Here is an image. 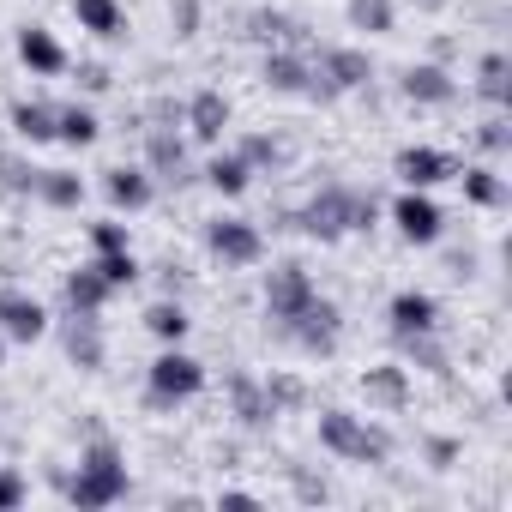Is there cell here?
<instances>
[{"label": "cell", "instance_id": "cell-1", "mask_svg": "<svg viewBox=\"0 0 512 512\" xmlns=\"http://www.w3.org/2000/svg\"><path fill=\"white\" fill-rule=\"evenodd\" d=\"M127 488H133V482H127V458H121V446H115L109 434H91V446L79 452V470L61 482L67 506H85V512L127 500Z\"/></svg>", "mask_w": 512, "mask_h": 512}, {"label": "cell", "instance_id": "cell-2", "mask_svg": "<svg viewBox=\"0 0 512 512\" xmlns=\"http://www.w3.org/2000/svg\"><path fill=\"white\" fill-rule=\"evenodd\" d=\"M374 217H380L374 193H356V187H344V181H326V187L296 211V229L314 235V241H344L350 229H374Z\"/></svg>", "mask_w": 512, "mask_h": 512}, {"label": "cell", "instance_id": "cell-3", "mask_svg": "<svg viewBox=\"0 0 512 512\" xmlns=\"http://www.w3.org/2000/svg\"><path fill=\"white\" fill-rule=\"evenodd\" d=\"M320 446L344 464H386L392 458V434L374 422V416H356V410H320Z\"/></svg>", "mask_w": 512, "mask_h": 512}, {"label": "cell", "instance_id": "cell-4", "mask_svg": "<svg viewBox=\"0 0 512 512\" xmlns=\"http://www.w3.org/2000/svg\"><path fill=\"white\" fill-rule=\"evenodd\" d=\"M199 392H205V362L187 356L181 344H163V350L151 356V368H145V398H151L157 410H175V404H187V398H199Z\"/></svg>", "mask_w": 512, "mask_h": 512}, {"label": "cell", "instance_id": "cell-5", "mask_svg": "<svg viewBox=\"0 0 512 512\" xmlns=\"http://www.w3.org/2000/svg\"><path fill=\"white\" fill-rule=\"evenodd\" d=\"M314 296H320V284H314V272H308L302 260H284V266H272V272H266V320H272L278 332H284V326L314 302Z\"/></svg>", "mask_w": 512, "mask_h": 512}, {"label": "cell", "instance_id": "cell-6", "mask_svg": "<svg viewBox=\"0 0 512 512\" xmlns=\"http://www.w3.org/2000/svg\"><path fill=\"white\" fill-rule=\"evenodd\" d=\"M205 253L223 260V266H260L266 260V235L247 217H211L205 223Z\"/></svg>", "mask_w": 512, "mask_h": 512}, {"label": "cell", "instance_id": "cell-7", "mask_svg": "<svg viewBox=\"0 0 512 512\" xmlns=\"http://www.w3.org/2000/svg\"><path fill=\"white\" fill-rule=\"evenodd\" d=\"M278 338H290L302 356H332L338 350V338H344V320H338V302H326V296H314Z\"/></svg>", "mask_w": 512, "mask_h": 512}, {"label": "cell", "instance_id": "cell-8", "mask_svg": "<svg viewBox=\"0 0 512 512\" xmlns=\"http://www.w3.org/2000/svg\"><path fill=\"white\" fill-rule=\"evenodd\" d=\"M0 338L7 344H43L49 338V308L19 284H0Z\"/></svg>", "mask_w": 512, "mask_h": 512}, {"label": "cell", "instance_id": "cell-9", "mask_svg": "<svg viewBox=\"0 0 512 512\" xmlns=\"http://www.w3.org/2000/svg\"><path fill=\"white\" fill-rule=\"evenodd\" d=\"M314 73H320V97H344V91H362L374 79V61H368V49L338 43V49L314 55Z\"/></svg>", "mask_w": 512, "mask_h": 512}, {"label": "cell", "instance_id": "cell-10", "mask_svg": "<svg viewBox=\"0 0 512 512\" xmlns=\"http://www.w3.org/2000/svg\"><path fill=\"white\" fill-rule=\"evenodd\" d=\"M392 223H398V235H404L410 247H434L440 229H446V211H440L422 187H404V193L392 199Z\"/></svg>", "mask_w": 512, "mask_h": 512}, {"label": "cell", "instance_id": "cell-11", "mask_svg": "<svg viewBox=\"0 0 512 512\" xmlns=\"http://www.w3.org/2000/svg\"><path fill=\"white\" fill-rule=\"evenodd\" d=\"M392 175L404 181V187H440V181H458V163L440 151V145H398V157H392Z\"/></svg>", "mask_w": 512, "mask_h": 512}, {"label": "cell", "instance_id": "cell-12", "mask_svg": "<svg viewBox=\"0 0 512 512\" xmlns=\"http://www.w3.org/2000/svg\"><path fill=\"white\" fill-rule=\"evenodd\" d=\"M260 79L278 91V97H320V73H314V55H296V49H272Z\"/></svg>", "mask_w": 512, "mask_h": 512}, {"label": "cell", "instance_id": "cell-13", "mask_svg": "<svg viewBox=\"0 0 512 512\" xmlns=\"http://www.w3.org/2000/svg\"><path fill=\"white\" fill-rule=\"evenodd\" d=\"M362 398H368V410H386V416H398V410L416 398V386H410V368H404V362H380V368H368V374H362Z\"/></svg>", "mask_w": 512, "mask_h": 512}, {"label": "cell", "instance_id": "cell-14", "mask_svg": "<svg viewBox=\"0 0 512 512\" xmlns=\"http://www.w3.org/2000/svg\"><path fill=\"white\" fill-rule=\"evenodd\" d=\"M398 91H404L410 103H422V109H446V103H458V79H452L446 67H434V61H416V67H404Z\"/></svg>", "mask_w": 512, "mask_h": 512}, {"label": "cell", "instance_id": "cell-15", "mask_svg": "<svg viewBox=\"0 0 512 512\" xmlns=\"http://www.w3.org/2000/svg\"><path fill=\"white\" fill-rule=\"evenodd\" d=\"M386 320H392V338H416V332H440V302L428 290H398L386 302Z\"/></svg>", "mask_w": 512, "mask_h": 512}, {"label": "cell", "instance_id": "cell-16", "mask_svg": "<svg viewBox=\"0 0 512 512\" xmlns=\"http://www.w3.org/2000/svg\"><path fill=\"white\" fill-rule=\"evenodd\" d=\"M229 410L241 428H272L278 422V404L266 392V380H253V374H229Z\"/></svg>", "mask_w": 512, "mask_h": 512}, {"label": "cell", "instance_id": "cell-17", "mask_svg": "<svg viewBox=\"0 0 512 512\" xmlns=\"http://www.w3.org/2000/svg\"><path fill=\"white\" fill-rule=\"evenodd\" d=\"M61 350H67L73 368L97 374V368H103V326H97V314H67V326H61Z\"/></svg>", "mask_w": 512, "mask_h": 512}, {"label": "cell", "instance_id": "cell-18", "mask_svg": "<svg viewBox=\"0 0 512 512\" xmlns=\"http://www.w3.org/2000/svg\"><path fill=\"white\" fill-rule=\"evenodd\" d=\"M181 121H187V133H193L199 145H217L223 127H229V97H223V91H193V103L181 109Z\"/></svg>", "mask_w": 512, "mask_h": 512}, {"label": "cell", "instance_id": "cell-19", "mask_svg": "<svg viewBox=\"0 0 512 512\" xmlns=\"http://www.w3.org/2000/svg\"><path fill=\"white\" fill-rule=\"evenodd\" d=\"M103 199L115 205V211H145L151 199H157V187H151V169H103Z\"/></svg>", "mask_w": 512, "mask_h": 512}, {"label": "cell", "instance_id": "cell-20", "mask_svg": "<svg viewBox=\"0 0 512 512\" xmlns=\"http://www.w3.org/2000/svg\"><path fill=\"white\" fill-rule=\"evenodd\" d=\"M19 61H25L37 79L67 73V49H61V43H55V31H43V25H25V31H19Z\"/></svg>", "mask_w": 512, "mask_h": 512}, {"label": "cell", "instance_id": "cell-21", "mask_svg": "<svg viewBox=\"0 0 512 512\" xmlns=\"http://www.w3.org/2000/svg\"><path fill=\"white\" fill-rule=\"evenodd\" d=\"M31 199L49 205V211H79V205H85V175H79V169H37Z\"/></svg>", "mask_w": 512, "mask_h": 512}, {"label": "cell", "instance_id": "cell-22", "mask_svg": "<svg viewBox=\"0 0 512 512\" xmlns=\"http://www.w3.org/2000/svg\"><path fill=\"white\" fill-rule=\"evenodd\" d=\"M109 296H115V290H109V284H103V278H97L91 266L67 272V284H61V308H67V314H97V320H103Z\"/></svg>", "mask_w": 512, "mask_h": 512}, {"label": "cell", "instance_id": "cell-23", "mask_svg": "<svg viewBox=\"0 0 512 512\" xmlns=\"http://www.w3.org/2000/svg\"><path fill=\"white\" fill-rule=\"evenodd\" d=\"M73 19H79V31H91V37H103V43H121V37H127L121 0H73Z\"/></svg>", "mask_w": 512, "mask_h": 512}, {"label": "cell", "instance_id": "cell-24", "mask_svg": "<svg viewBox=\"0 0 512 512\" xmlns=\"http://www.w3.org/2000/svg\"><path fill=\"white\" fill-rule=\"evenodd\" d=\"M97 109L91 103H55V145H73V151H85V145H97Z\"/></svg>", "mask_w": 512, "mask_h": 512}, {"label": "cell", "instance_id": "cell-25", "mask_svg": "<svg viewBox=\"0 0 512 512\" xmlns=\"http://www.w3.org/2000/svg\"><path fill=\"white\" fill-rule=\"evenodd\" d=\"M145 169L151 175H187V139L175 133V127H151V139H145Z\"/></svg>", "mask_w": 512, "mask_h": 512}, {"label": "cell", "instance_id": "cell-26", "mask_svg": "<svg viewBox=\"0 0 512 512\" xmlns=\"http://www.w3.org/2000/svg\"><path fill=\"white\" fill-rule=\"evenodd\" d=\"M476 97H482L488 109H512V61H506L500 49L476 61Z\"/></svg>", "mask_w": 512, "mask_h": 512}, {"label": "cell", "instance_id": "cell-27", "mask_svg": "<svg viewBox=\"0 0 512 512\" xmlns=\"http://www.w3.org/2000/svg\"><path fill=\"white\" fill-rule=\"evenodd\" d=\"M235 157H241L253 175H272V169H284V163H290V145H284V139H272V133H247V139L235 145Z\"/></svg>", "mask_w": 512, "mask_h": 512}, {"label": "cell", "instance_id": "cell-28", "mask_svg": "<svg viewBox=\"0 0 512 512\" xmlns=\"http://www.w3.org/2000/svg\"><path fill=\"white\" fill-rule=\"evenodd\" d=\"M458 181H464V199L470 205H482V211H500L512 193H506V181L488 169V163H470V169H458Z\"/></svg>", "mask_w": 512, "mask_h": 512}, {"label": "cell", "instance_id": "cell-29", "mask_svg": "<svg viewBox=\"0 0 512 512\" xmlns=\"http://www.w3.org/2000/svg\"><path fill=\"white\" fill-rule=\"evenodd\" d=\"M13 133L25 145H55V103H13Z\"/></svg>", "mask_w": 512, "mask_h": 512}, {"label": "cell", "instance_id": "cell-30", "mask_svg": "<svg viewBox=\"0 0 512 512\" xmlns=\"http://www.w3.org/2000/svg\"><path fill=\"white\" fill-rule=\"evenodd\" d=\"M205 181H211V187H217L223 199H241V193L253 187V169H247V163H241L235 151H217V157L205 163Z\"/></svg>", "mask_w": 512, "mask_h": 512}, {"label": "cell", "instance_id": "cell-31", "mask_svg": "<svg viewBox=\"0 0 512 512\" xmlns=\"http://www.w3.org/2000/svg\"><path fill=\"white\" fill-rule=\"evenodd\" d=\"M187 326H193V320H187V308H181V302H169V296L145 308V332H151L157 344H181V338H187Z\"/></svg>", "mask_w": 512, "mask_h": 512}, {"label": "cell", "instance_id": "cell-32", "mask_svg": "<svg viewBox=\"0 0 512 512\" xmlns=\"http://www.w3.org/2000/svg\"><path fill=\"white\" fill-rule=\"evenodd\" d=\"M350 31H368V37H386L392 25H398V7L392 0H350Z\"/></svg>", "mask_w": 512, "mask_h": 512}, {"label": "cell", "instance_id": "cell-33", "mask_svg": "<svg viewBox=\"0 0 512 512\" xmlns=\"http://www.w3.org/2000/svg\"><path fill=\"white\" fill-rule=\"evenodd\" d=\"M91 272H97L109 290H127V284H139V260H133V247H121V253H97V260H91Z\"/></svg>", "mask_w": 512, "mask_h": 512}, {"label": "cell", "instance_id": "cell-34", "mask_svg": "<svg viewBox=\"0 0 512 512\" xmlns=\"http://www.w3.org/2000/svg\"><path fill=\"white\" fill-rule=\"evenodd\" d=\"M302 25L290 19V13H272V7H260V13H247V37H260V43H290Z\"/></svg>", "mask_w": 512, "mask_h": 512}, {"label": "cell", "instance_id": "cell-35", "mask_svg": "<svg viewBox=\"0 0 512 512\" xmlns=\"http://www.w3.org/2000/svg\"><path fill=\"white\" fill-rule=\"evenodd\" d=\"M476 145H482L488 157H506V151H512V121H506V109H494V115L476 127Z\"/></svg>", "mask_w": 512, "mask_h": 512}, {"label": "cell", "instance_id": "cell-36", "mask_svg": "<svg viewBox=\"0 0 512 512\" xmlns=\"http://www.w3.org/2000/svg\"><path fill=\"white\" fill-rule=\"evenodd\" d=\"M398 350H404L410 362H422V368H434V374H446V350L434 344V332H416V338H398Z\"/></svg>", "mask_w": 512, "mask_h": 512}, {"label": "cell", "instance_id": "cell-37", "mask_svg": "<svg viewBox=\"0 0 512 512\" xmlns=\"http://www.w3.org/2000/svg\"><path fill=\"white\" fill-rule=\"evenodd\" d=\"M266 392H272L278 416H284V410H302V404H308V386H302L296 374H272V380H266Z\"/></svg>", "mask_w": 512, "mask_h": 512}, {"label": "cell", "instance_id": "cell-38", "mask_svg": "<svg viewBox=\"0 0 512 512\" xmlns=\"http://www.w3.org/2000/svg\"><path fill=\"white\" fill-rule=\"evenodd\" d=\"M0 187H7V193H31V187H37V169L0 151Z\"/></svg>", "mask_w": 512, "mask_h": 512}, {"label": "cell", "instance_id": "cell-39", "mask_svg": "<svg viewBox=\"0 0 512 512\" xmlns=\"http://www.w3.org/2000/svg\"><path fill=\"white\" fill-rule=\"evenodd\" d=\"M25 500H31V482L19 470H0V512H19Z\"/></svg>", "mask_w": 512, "mask_h": 512}, {"label": "cell", "instance_id": "cell-40", "mask_svg": "<svg viewBox=\"0 0 512 512\" xmlns=\"http://www.w3.org/2000/svg\"><path fill=\"white\" fill-rule=\"evenodd\" d=\"M91 247L97 253H121L127 247V223H115V217L109 223H91Z\"/></svg>", "mask_w": 512, "mask_h": 512}, {"label": "cell", "instance_id": "cell-41", "mask_svg": "<svg viewBox=\"0 0 512 512\" xmlns=\"http://www.w3.org/2000/svg\"><path fill=\"white\" fill-rule=\"evenodd\" d=\"M169 25H175V37H193V31H199V0H175V7H169Z\"/></svg>", "mask_w": 512, "mask_h": 512}, {"label": "cell", "instance_id": "cell-42", "mask_svg": "<svg viewBox=\"0 0 512 512\" xmlns=\"http://www.w3.org/2000/svg\"><path fill=\"white\" fill-rule=\"evenodd\" d=\"M79 85H85V91H109V67L85 61V67H79Z\"/></svg>", "mask_w": 512, "mask_h": 512}, {"label": "cell", "instance_id": "cell-43", "mask_svg": "<svg viewBox=\"0 0 512 512\" xmlns=\"http://www.w3.org/2000/svg\"><path fill=\"white\" fill-rule=\"evenodd\" d=\"M428 458H434V470H446L458 458V440H428Z\"/></svg>", "mask_w": 512, "mask_h": 512}, {"label": "cell", "instance_id": "cell-44", "mask_svg": "<svg viewBox=\"0 0 512 512\" xmlns=\"http://www.w3.org/2000/svg\"><path fill=\"white\" fill-rule=\"evenodd\" d=\"M290 476H296V494H302V500H326V482H314L308 470H290Z\"/></svg>", "mask_w": 512, "mask_h": 512}, {"label": "cell", "instance_id": "cell-45", "mask_svg": "<svg viewBox=\"0 0 512 512\" xmlns=\"http://www.w3.org/2000/svg\"><path fill=\"white\" fill-rule=\"evenodd\" d=\"M217 506H241V512H253V506H260V494H247V488H229V494H217Z\"/></svg>", "mask_w": 512, "mask_h": 512}, {"label": "cell", "instance_id": "cell-46", "mask_svg": "<svg viewBox=\"0 0 512 512\" xmlns=\"http://www.w3.org/2000/svg\"><path fill=\"white\" fill-rule=\"evenodd\" d=\"M0 368H7V338H0Z\"/></svg>", "mask_w": 512, "mask_h": 512}]
</instances>
